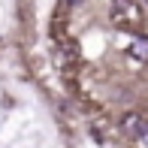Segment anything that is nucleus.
Segmentation results:
<instances>
[{
    "instance_id": "5",
    "label": "nucleus",
    "mask_w": 148,
    "mask_h": 148,
    "mask_svg": "<svg viewBox=\"0 0 148 148\" xmlns=\"http://www.w3.org/2000/svg\"><path fill=\"white\" fill-rule=\"evenodd\" d=\"M145 3H148V0H145Z\"/></svg>"
},
{
    "instance_id": "2",
    "label": "nucleus",
    "mask_w": 148,
    "mask_h": 148,
    "mask_svg": "<svg viewBox=\"0 0 148 148\" xmlns=\"http://www.w3.org/2000/svg\"><path fill=\"white\" fill-rule=\"evenodd\" d=\"M115 9H121V12H115V21H118V24H133V21L139 18V9H136L133 3H127V0H118Z\"/></svg>"
},
{
    "instance_id": "1",
    "label": "nucleus",
    "mask_w": 148,
    "mask_h": 148,
    "mask_svg": "<svg viewBox=\"0 0 148 148\" xmlns=\"http://www.w3.org/2000/svg\"><path fill=\"white\" fill-rule=\"evenodd\" d=\"M121 130L127 133V136H145V121L136 115V112H127L124 118H121Z\"/></svg>"
},
{
    "instance_id": "4",
    "label": "nucleus",
    "mask_w": 148,
    "mask_h": 148,
    "mask_svg": "<svg viewBox=\"0 0 148 148\" xmlns=\"http://www.w3.org/2000/svg\"><path fill=\"white\" fill-rule=\"evenodd\" d=\"M64 3H66V6H79L82 0H64Z\"/></svg>"
},
{
    "instance_id": "3",
    "label": "nucleus",
    "mask_w": 148,
    "mask_h": 148,
    "mask_svg": "<svg viewBox=\"0 0 148 148\" xmlns=\"http://www.w3.org/2000/svg\"><path fill=\"white\" fill-rule=\"evenodd\" d=\"M130 55L136 58V60H148V39L145 36L136 33V39H133V45H130Z\"/></svg>"
}]
</instances>
